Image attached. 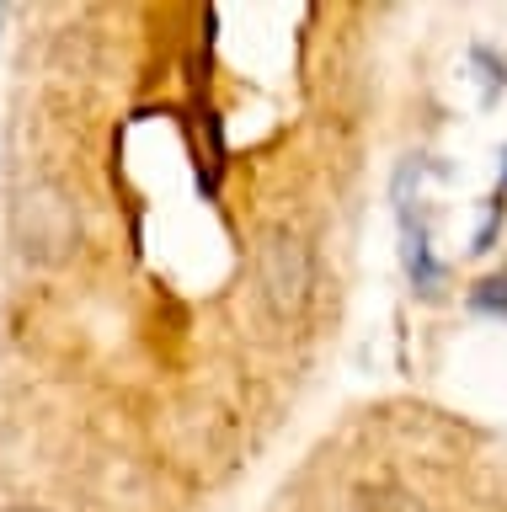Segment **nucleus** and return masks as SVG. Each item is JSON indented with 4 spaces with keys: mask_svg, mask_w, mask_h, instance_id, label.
<instances>
[{
    "mask_svg": "<svg viewBox=\"0 0 507 512\" xmlns=\"http://www.w3.org/2000/svg\"><path fill=\"white\" fill-rule=\"evenodd\" d=\"M262 288H267V304L273 315H294L305 304V288H310V256L305 246L289 235V230H273L262 240Z\"/></svg>",
    "mask_w": 507,
    "mask_h": 512,
    "instance_id": "1",
    "label": "nucleus"
},
{
    "mask_svg": "<svg viewBox=\"0 0 507 512\" xmlns=\"http://www.w3.org/2000/svg\"><path fill=\"white\" fill-rule=\"evenodd\" d=\"M401 262H406L411 283H417L422 294H438L443 267L433 262V251H427V224H422V219H411V214H401Z\"/></svg>",
    "mask_w": 507,
    "mask_h": 512,
    "instance_id": "2",
    "label": "nucleus"
},
{
    "mask_svg": "<svg viewBox=\"0 0 507 512\" xmlns=\"http://www.w3.org/2000/svg\"><path fill=\"white\" fill-rule=\"evenodd\" d=\"M470 310H475V315L507 320V272H497V278H486V283L470 288Z\"/></svg>",
    "mask_w": 507,
    "mask_h": 512,
    "instance_id": "3",
    "label": "nucleus"
},
{
    "mask_svg": "<svg viewBox=\"0 0 507 512\" xmlns=\"http://www.w3.org/2000/svg\"><path fill=\"white\" fill-rule=\"evenodd\" d=\"M470 64H475V70H486V75H481V80H486L481 102L491 107V102H497V91H502V80H507V70L497 64V54H491V48H470Z\"/></svg>",
    "mask_w": 507,
    "mask_h": 512,
    "instance_id": "4",
    "label": "nucleus"
},
{
    "mask_svg": "<svg viewBox=\"0 0 507 512\" xmlns=\"http://www.w3.org/2000/svg\"><path fill=\"white\" fill-rule=\"evenodd\" d=\"M502 219H507V203H502V198H491V203H486V224L475 230V246H470V251H491V240H497Z\"/></svg>",
    "mask_w": 507,
    "mask_h": 512,
    "instance_id": "5",
    "label": "nucleus"
},
{
    "mask_svg": "<svg viewBox=\"0 0 507 512\" xmlns=\"http://www.w3.org/2000/svg\"><path fill=\"white\" fill-rule=\"evenodd\" d=\"M502 160H507V155H502ZM491 198H502V203H507V166H502V182H497V192H491Z\"/></svg>",
    "mask_w": 507,
    "mask_h": 512,
    "instance_id": "6",
    "label": "nucleus"
},
{
    "mask_svg": "<svg viewBox=\"0 0 507 512\" xmlns=\"http://www.w3.org/2000/svg\"><path fill=\"white\" fill-rule=\"evenodd\" d=\"M6 512H43V507H6Z\"/></svg>",
    "mask_w": 507,
    "mask_h": 512,
    "instance_id": "7",
    "label": "nucleus"
},
{
    "mask_svg": "<svg viewBox=\"0 0 507 512\" xmlns=\"http://www.w3.org/2000/svg\"><path fill=\"white\" fill-rule=\"evenodd\" d=\"M0 27H6V11H0Z\"/></svg>",
    "mask_w": 507,
    "mask_h": 512,
    "instance_id": "8",
    "label": "nucleus"
}]
</instances>
